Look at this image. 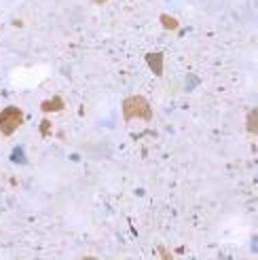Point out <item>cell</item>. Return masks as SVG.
I'll return each instance as SVG.
<instances>
[{"label":"cell","instance_id":"obj_1","mask_svg":"<svg viewBox=\"0 0 258 260\" xmlns=\"http://www.w3.org/2000/svg\"><path fill=\"white\" fill-rule=\"evenodd\" d=\"M123 119L125 121H134V119H142V121H150L152 119V106L144 95H132L123 102Z\"/></svg>","mask_w":258,"mask_h":260},{"label":"cell","instance_id":"obj_2","mask_svg":"<svg viewBox=\"0 0 258 260\" xmlns=\"http://www.w3.org/2000/svg\"><path fill=\"white\" fill-rule=\"evenodd\" d=\"M23 112L21 108L17 106H7L0 110V134L3 136H11V134H15L17 129L23 125Z\"/></svg>","mask_w":258,"mask_h":260},{"label":"cell","instance_id":"obj_3","mask_svg":"<svg viewBox=\"0 0 258 260\" xmlns=\"http://www.w3.org/2000/svg\"><path fill=\"white\" fill-rule=\"evenodd\" d=\"M146 66L152 70L154 76H161L163 74V53H146Z\"/></svg>","mask_w":258,"mask_h":260},{"label":"cell","instance_id":"obj_4","mask_svg":"<svg viewBox=\"0 0 258 260\" xmlns=\"http://www.w3.org/2000/svg\"><path fill=\"white\" fill-rule=\"evenodd\" d=\"M41 110L43 112H61L63 110V100L61 95H53L51 100H45L41 104Z\"/></svg>","mask_w":258,"mask_h":260},{"label":"cell","instance_id":"obj_5","mask_svg":"<svg viewBox=\"0 0 258 260\" xmlns=\"http://www.w3.org/2000/svg\"><path fill=\"white\" fill-rule=\"evenodd\" d=\"M246 129H248L250 134L258 136V108H254V110L248 112V116H246Z\"/></svg>","mask_w":258,"mask_h":260},{"label":"cell","instance_id":"obj_6","mask_svg":"<svg viewBox=\"0 0 258 260\" xmlns=\"http://www.w3.org/2000/svg\"><path fill=\"white\" fill-rule=\"evenodd\" d=\"M161 25H163L165 30H178L180 21L176 17H172V15H161Z\"/></svg>","mask_w":258,"mask_h":260},{"label":"cell","instance_id":"obj_7","mask_svg":"<svg viewBox=\"0 0 258 260\" xmlns=\"http://www.w3.org/2000/svg\"><path fill=\"white\" fill-rule=\"evenodd\" d=\"M11 161H13V163H17V165H23L25 161H28V159H25V154H23V148H21V146H15V148H13V152H11Z\"/></svg>","mask_w":258,"mask_h":260},{"label":"cell","instance_id":"obj_8","mask_svg":"<svg viewBox=\"0 0 258 260\" xmlns=\"http://www.w3.org/2000/svg\"><path fill=\"white\" fill-rule=\"evenodd\" d=\"M41 134H43V136H49V134H51V123H49V121H43V123H41Z\"/></svg>","mask_w":258,"mask_h":260},{"label":"cell","instance_id":"obj_9","mask_svg":"<svg viewBox=\"0 0 258 260\" xmlns=\"http://www.w3.org/2000/svg\"><path fill=\"white\" fill-rule=\"evenodd\" d=\"M252 243H254V245H252V248H254V250L258 252V237H254V239H252Z\"/></svg>","mask_w":258,"mask_h":260},{"label":"cell","instance_id":"obj_10","mask_svg":"<svg viewBox=\"0 0 258 260\" xmlns=\"http://www.w3.org/2000/svg\"><path fill=\"white\" fill-rule=\"evenodd\" d=\"M93 3H95V5H106L108 0H93Z\"/></svg>","mask_w":258,"mask_h":260}]
</instances>
